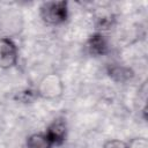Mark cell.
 I'll use <instances>...</instances> for the list:
<instances>
[{
  "mask_svg": "<svg viewBox=\"0 0 148 148\" xmlns=\"http://www.w3.org/2000/svg\"><path fill=\"white\" fill-rule=\"evenodd\" d=\"M103 148H128V145L120 140H110L103 146Z\"/></svg>",
  "mask_w": 148,
  "mask_h": 148,
  "instance_id": "9",
  "label": "cell"
},
{
  "mask_svg": "<svg viewBox=\"0 0 148 148\" xmlns=\"http://www.w3.org/2000/svg\"><path fill=\"white\" fill-rule=\"evenodd\" d=\"M17 61V49L7 37L0 38V68H10Z\"/></svg>",
  "mask_w": 148,
  "mask_h": 148,
  "instance_id": "2",
  "label": "cell"
},
{
  "mask_svg": "<svg viewBox=\"0 0 148 148\" xmlns=\"http://www.w3.org/2000/svg\"><path fill=\"white\" fill-rule=\"evenodd\" d=\"M110 76L116 81H126L133 76V72L127 67H120V66H113L109 69Z\"/></svg>",
  "mask_w": 148,
  "mask_h": 148,
  "instance_id": "7",
  "label": "cell"
},
{
  "mask_svg": "<svg viewBox=\"0 0 148 148\" xmlns=\"http://www.w3.org/2000/svg\"><path fill=\"white\" fill-rule=\"evenodd\" d=\"M128 148H148V142L146 139L143 138H139V139H134L130 142Z\"/></svg>",
  "mask_w": 148,
  "mask_h": 148,
  "instance_id": "8",
  "label": "cell"
},
{
  "mask_svg": "<svg viewBox=\"0 0 148 148\" xmlns=\"http://www.w3.org/2000/svg\"><path fill=\"white\" fill-rule=\"evenodd\" d=\"M40 16L49 24L62 23L67 17V3L65 1H47L40 7Z\"/></svg>",
  "mask_w": 148,
  "mask_h": 148,
  "instance_id": "1",
  "label": "cell"
},
{
  "mask_svg": "<svg viewBox=\"0 0 148 148\" xmlns=\"http://www.w3.org/2000/svg\"><path fill=\"white\" fill-rule=\"evenodd\" d=\"M47 139L52 145H60L64 142L66 136V124L62 119L54 120L47 128L46 134Z\"/></svg>",
  "mask_w": 148,
  "mask_h": 148,
  "instance_id": "3",
  "label": "cell"
},
{
  "mask_svg": "<svg viewBox=\"0 0 148 148\" xmlns=\"http://www.w3.org/2000/svg\"><path fill=\"white\" fill-rule=\"evenodd\" d=\"M39 92L44 97H56L61 94V84L56 75H49L40 82Z\"/></svg>",
  "mask_w": 148,
  "mask_h": 148,
  "instance_id": "4",
  "label": "cell"
},
{
  "mask_svg": "<svg viewBox=\"0 0 148 148\" xmlns=\"http://www.w3.org/2000/svg\"><path fill=\"white\" fill-rule=\"evenodd\" d=\"M86 47L91 56H102L108 51V43L103 35L95 34L88 39Z\"/></svg>",
  "mask_w": 148,
  "mask_h": 148,
  "instance_id": "5",
  "label": "cell"
},
{
  "mask_svg": "<svg viewBox=\"0 0 148 148\" xmlns=\"http://www.w3.org/2000/svg\"><path fill=\"white\" fill-rule=\"evenodd\" d=\"M52 143L47 139L45 134H32L27 140V147L28 148H51Z\"/></svg>",
  "mask_w": 148,
  "mask_h": 148,
  "instance_id": "6",
  "label": "cell"
}]
</instances>
